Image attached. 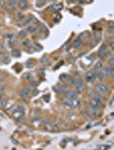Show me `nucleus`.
<instances>
[{
    "label": "nucleus",
    "mask_w": 114,
    "mask_h": 150,
    "mask_svg": "<svg viewBox=\"0 0 114 150\" xmlns=\"http://www.w3.org/2000/svg\"><path fill=\"white\" fill-rule=\"evenodd\" d=\"M64 98L70 100H74L77 99V94L75 93V91H66L64 94Z\"/></svg>",
    "instance_id": "obj_1"
},
{
    "label": "nucleus",
    "mask_w": 114,
    "mask_h": 150,
    "mask_svg": "<svg viewBox=\"0 0 114 150\" xmlns=\"http://www.w3.org/2000/svg\"><path fill=\"white\" fill-rule=\"evenodd\" d=\"M95 88L96 89L99 90L100 92H102V93H106V92L109 91V86L103 83V82H99V83L96 85Z\"/></svg>",
    "instance_id": "obj_2"
},
{
    "label": "nucleus",
    "mask_w": 114,
    "mask_h": 150,
    "mask_svg": "<svg viewBox=\"0 0 114 150\" xmlns=\"http://www.w3.org/2000/svg\"><path fill=\"white\" fill-rule=\"evenodd\" d=\"M94 79H95V72L93 71H89L87 73V75H86V80L88 83H92L94 81Z\"/></svg>",
    "instance_id": "obj_3"
},
{
    "label": "nucleus",
    "mask_w": 114,
    "mask_h": 150,
    "mask_svg": "<svg viewBox=\"0 0 114 150\" xmlns=\"http://www.w3.org/2000/svg\"><path fill=\"white\" fill-rule=\"evenodd\" d=\"M104 70H105V73H106V76H108V77L114 76V67L113 66L106 67Z\"/></svg>",
    "instance_id": "obj_4"
},
{
    "label": "nucleus",
    "mask_w": 114,
    "mask_h": 150,
    "mask_svg": "<svg viewBox=\"0 0 114 150\" xmlns=\"http://www.w3.org/2000/svg\"><path fill=\"white\" fill-rule=\"evenodd\" d=\"M88 111H89V112H90V114H91L92 116H94V117H97L100 112L99 107H95V106H90Z\"/></svg>",
    "instance_id": "obj_5"
},
{
    "label": "nucleus",
    "mask_w": 114,
    "mask_h": 150,
    "mask_svg": "<svg viewBox=\"0 0 114 150\" xmlns=\"http://www.w3.org/2000/svg\"><path fill=\"white\" fill-rule=\"evenodd\" d=\"M20 96H21L22 98H27L29 96V94H30V90H29L28 88H23L21 89V91H20Z\"/></svg>",
    "instance_id": "obj_6"
},
{
    "label": "nucleus",
    "mask_w": 114,
    "mask_h": 150,
    "mask_svg": "<svg viewBox=\"0 0 114 150\" xmlns=\"http://www.w3.org/2000/svg\"><path fill=\"white\" fill-rule=\"evenodd\" d=\"M95 76L97 77L98 79L100 80V81H103L105 78H106V73H105V70L103 69L99 70L95 73Z\"/></svg>",
    "instance_id": "obj_7"
},
{
    "label": "nucleus",
    "mask_w": 114,
    "mask_h": 150,
    "mask_svg": "<svg viewBox=\"0 0 114 150\" xmlns=\"http://www.w3.org/2000/svg\"><path fill=\"white\" fill-rule=\"evenodd\" d=\"M24 116V112H20V111H16L14 113V118L16 120H21Z\"/></svg>",
    "instance_id": "obj_8"
},
{
    "label": "nucleus",
    "mask_w": 114,
    "mask_h": 150,
    "mask_svg": "<svg viewBox=\"0 0 114 150\" xmlns=\"http://www.w3.org/2000/svg\"><path fill=\"white\" fill-rule=\"evenodd\" d=\"M101 105V101H100V100H96V99H92L91 100H90V106H95V107H99V106Z\"/></svg>",
    "instance_id": "obj_9"
},
{
    "label": "nucleus",
    "mask_w": 114,
    "mask_h": 150,
    "mask_svg": "<svg viewBox=\"0 0 114 150\" xmlns=\"http://www.w3.org/2000/svg\"><path fill=\"white\" fill-rule=\"evenodd\" d=\"M75 86L76 88H84V82L82 81V80L77 79L75 82Z\"/></svg>",
    "instance_id": "obj_10"
},
{
    "label": "nucleus",
    "mask_w": 114,
    "mask_h": 150,
    "mask_svg": "<svg viewBox=\"0 0 114 150\" xmlns=\"http://www.w3.org/2000/svg\"><path fill=\"white\" fill-rule=\"evenodd\" d=\"M81 105V101L78 100V99H76V100H72V104H71V108H77L79 106Z\"/></svg>",
    "instance_id": "obj_11"
},
{
    "label": "nucleus",
    "mask_w": 114,
    "mask_h": 150,
    "mask_svg": "<svg viewBox=\"0 0 114 150\" xmlns=\"http://www.w3.org/2000/svg\"><path fill=\"white\" fill-rule=\"evenodd\" d=\"M36 30H37V27L35 26H29L26 28V31L27 32V33H33Z\"/></svg>",
    "instance_id": "obj_12"
},
{
    "label": "nucleus",
    "mask_w": 114,
    "mask_h": 150,
    "mask_svg": "<svg viewBox=\"0 0 114 150\" xmlns=\"http://www.w3.org/2000/svg\"><path fill=\"white\" fill-rule=\"evenodd\" d=\"M94 95V99H96V100H100V101H103L104 99H105V97H104V95L102 94H100V93H97V94H93Z\"/></svg>",
    "instance_id": "obj_13"
},
{
    "label": "nucleus",
    "mask_w": 114,
    "mask_h": 150,
    "mask_svg": "<svg viewBox=\"0 0 114 150\" xmlns=\"http://www.w3.org/2000/svg\"><path fill=\"white\" fill-rule=\"evenodd\" d=\"M62 103L64 105V106H69V107H71V104H72V100H67V99L64 98V99L62 100Z\"/></svg>",
    "instance_id": "obj_14"
},
{
    "label": "nucleus",
    "mask_w": 114,
    "mask_h": 150,
    "mask_svg": "<svg viewBox=\"0 0 114 150\" xmlns=\"http://www.w3.org/2000/svg\"><path fill=\"white\" fill-rule=\"evenodd\" d=\"M108 53H109V52L106 51V50H105V51H103V52H101L99 53V57H100V59H106V57L108 56Z\"/></svg>",
    "instance_id": "obj_15"
},
{
    "label": "nucleus",
    "mask_w": 114,
    "mask_h": 150,
    "mask_svg": "<svg viewBox=\"0 0 114 150\" xmlns=\"http://www.w3.org/2000/svg\"><path fill=\"white\" fill-rule=\"evenodd\" d=\"M73 46L75 48H79L80 46H81V39H77L75 41L73 42Z\"/></svg>",
    "instance_id": "obj_16"
},
{
    "label": "nucleus",
    "mask_w": 114,
    "mask_h": 150,
    "mask_svg": "<svg viewBox=\"0 0 114 150\" xmlns=\"http://www.w3.org/2000/svg\"><path fill=\"white\" fill-rule=\"evenodd\" d=\"M40 61H41L43 64H49V63L51 62V58L49 56H44L43 58L40 59Z\"/></svg>",
    "instance_id": "obj_17"
},
{
    "label": "nucleus",
    "mask_w": 114,
    "mask_h": 150,
    "mask_svg": "<svg viewBox=\"0 0 114 150\" xmlns=\"http://www.w3.org/2000/svg\"><path fill=\"white\" fill-rule=\"evenodd\" d=\"M17 4H18L19 5V8H21V9H25L26 7H27V1H24V0L19 1Z\"/></svg>",
    "instance_id": "obj_18"
},
{
    "label": "nucleus",
    "mask_w": 114,
    "mask_h": 150,
    "mask_svg": "<svg viewBox=\"0 0 114 150\" xmlns=\"http://www.w3.org/2000/svg\"><path fill=\"white\" fill-rule=\"evenodd\" d=\"M93 37H94V40H95L96 41L99 42L101 40V33H99V32H96V33H94V34H93Z\"/></svg>",
    "instance_id": "obj_19"
},
{
    "label": "nucleus",
    "mask_w": 114,
    "mask_h": 150,
    "mask_svg": "<svg viewBox=\"0 0 114 150\" xmlns=\"http://www.w3.org/2000/svg\"><path fill=\"white\" fill-rule=\"evenodd\" d=\"M18 35L20 36V37H22V38H24V37H26V36L27 35V32L26 31V29H23V30H22V31L19 32Z\"/></svg>",
    "instance_id": "obj_20"
},
{
    "label": "nucleus",
    "mask_w": 114,
    "mask_h": 150,
    "mask_svg": "<svg viewBox=\"0 0 114 150\" xmlns=\"http://www.w3.org/2000/svg\"><path fill=\"white\" fill-rule=\"evenodd\" d=\"M103 63H102V61H98L97 64H95V68L99 70H101L102 68H103Z\"/></svg>",
    "instance_id": "obj_21"
},
{
    "label": "nucleus",
    "mask_w": 114,
    "mask_h": 150,
    "mask_svg": "<svg viewBox=\"0 0 114 150\" xmlns=\"http://www.w3.org/2000/svg\"><path fill=\"white\" fill-rule=\"evenodd\" d=\"M33 48L35 51H37V52H39V51H41L42 50V46H40V45L37 44V43H35V44L33 45Z\"/></svg>",
    "instance_id": "obj_22"
},
{
    "label": "nucleus",
    "mask_w": 114,
    "mask_h": 150,
    "mask_svg": "<svg viewBox=\"0 0 114 150\" xmlns=\"http://www.w3.org/2000/svg\"><path fill=\"white\" fill-rule=\"evenodd\" d=\"M7 105V100H5V99H2V100H0V107L1 108H4V107H5Z\"/></svg>",
    "instance_id": "obj_23"
},
{
    "label": "nucleus",
    "mask_w": 114,
    "mask_h": 150,
    "mask_svg": "<svg viewBox=\"0 0 114 150\" xmlns=\"http://www.w3.org/2000/svg\"><path fill=\"white\" fill-rule=\"evenodd\" d=\"M11 55L15 58H17V57L20 56V52L18 50H12L11 51Z\"/></svg>",
    "instance_id": "obj_24"
},
{
    "label": "nucleus",
    "mask_w": 114,
    "mask_h": 150,
    "mask_svg": "<svg viewBox=\"0 0 114 150\" xmlns=\"http://www.w3.org/2000/svg\"><path fill=\"white\" fill-rule=\"evenodd\" d=\"M25 65H26V67H27V68H33V65H34V64H33V63L32 62L31 60H28V61H27V62H26Z\"/></svg>",
    "instance_id": "obj_25"
},
{
    "label": "nucleus",
    "mask_w": 114,
    "mask_h": 150,
    "mask_svg": "<svg viewBox=\"0 0 114 150\" xmlns=\"http://www.w3.org/2000/svg\"><path fill=\"white\" fill-rule=\"evenodd\" d=\"M16 17H17V20H18V21H22V20L24 19V15H23L22 12H18L16 14Z\"/></svg>",
    "instance_id": "obj_26"
},
{
    "label": "nucleus",
    "mask_w": 114,
    "mask_h": 150,
    "mask_svg": "<svg viewBox=\"0 0 114 150\" xmlns=\"http://www.w3.org/2000/svg\"><path fill=\"white\" fill-rule=\"evenodd\" d=\"M108 33H110V34H112L114 32V27L113 26H110V27H107V29H106Z\"/></svg>",
    "instance_id": "obj_27"
},
{
    "label": "nucleus",
    "mask_w": 114,
    "mask_h": 150,
    "mask_svg": "<svg viewBox=\"0 0 114 150\" xmlns=\"http://www.w3.org/2000/svg\"><path fill=\"white\" fill-rule=\"evenodd\" d=\"M108 64H110V66H113L114 65V57L113 56H112L109 59V60H108Z\"/></svg>",
    "instance_id": "obj_28"
},
{
    "label": "nucleus",
    "mask_w": 114,
    "mask_h": 150,
    "mask_svg": "<svg viewBox=\"0 0 114 150\" xmlns=\"http://www.w3.org/2000/svg\"><path fill=\"white\" fill-rule=\"evenodd\" d=\"M36 4H37V7H42L43 5L46 4V2L45 1H37Z\"/></svg>",
    "instance_id": "obj_29"
},
{
    "label": "nucleus",
    "mask_w": 114,
    "mask_h": 150,
    "mask_svg": "<svg viewBox=\"0 0 114 150\" xmlns=\"http://www.w3.org/2000/svg\"><path fill=\"white\" fill-rule=\"evenodd\" d=\"M16 4H17L16 1H10V5H11V6H12L13 8H14V7L16 6Z\"/></svg>",
    "instance_id": "obj_30"
},
{
    "label": "nucleus",
    "mask_w": 114,
    "mask_h": 150,
    "mask_svg": "<svg viewBox=\"0 0 114 150\" xmlns=\"http://www.w3.org/2000/svg\"><path fill=\"white\" fill-rule=\"evenodd\" d=\"M4 90V86L3 85L2 81H0V94H2Z\"/></svg>",
    "instance_id": "obj_31"
},
{
    "label": "nucleus",
    "mask_w": 114,
    "mask_h": 150,
    "mask_svg": "<svg viewBox=\"0 0 114 150\" xmlns=\"http://www.w3.org/2000/svg\"><path fill=\"white\" fill-rule=\"evenodd\" d=\"M23 45H24V46H28L29 45H30V40H24V41H23Z\"/></svg>",
    "instance_id": "obj_32"
},
{
    "label": "nucleus",
    "mask_w": 114,
    "mask_h": 150,
    "mask_svg": "<svg viewBox=\"0 0 114 150\" xmlns=\"http://www.w3.org/2000/svg\"><path fill=\"white\" fill-rule=\"evenodd\" d=\"M106 50V47H105V45H101V46L100 47V49H99V53L101 52H103V51Z\"/></svg>",
    "instance_id": "obj_33"
},
{
    "label": "nucleus",
    "mask_w": 114,
    "mask_h": 150,
    "mask_svg": "<svg viewBox=\"0 0 114 150\" xmlns=\"http://www.w3.org/2000/svg\"><path fill=\"white\" fill-rule=\"evenodd\" d=\"M110 47H111V49H113L114 48V40H112L110 41Z\"/></svg>",
    "instance_id": "obj_34"
},
{
    "label": "nucleus",
    "mask_w": 114,
    "mask_h": 150,
    "mask_svg": "<svg viewBox=\"0 0 114 150\" xmlns=\"http://www.w3.org/2000/svg\"><path fill=\"white\" fill-rule=\"evenodd\" d=\"M24 78L29 80V79H31L32 76H31V75H30V74H26V75H24Z\"/></svg>",
    "instance_id": "obj_35"
},
{
    "label": "nucleus",
    "mask_w": 114,
    "mask_h": 150,
    "mask_svg": "<svg viewBox=\"0 0 114 150\" xmlns=\"http://www.w3.org/2000/svg\"><path fill=\"white\" fill-rule=\"evenodd\" d=\"M5 4V2L4 1H0V7H3Z\"/></svg>",
    "instance_id": "obj_36"
},
{
    "label": "nucleus",
    "mask_w": 114,
    "mask_h": 150,
    "mask_svg": "<svg viewBox=\"0 0 114 150\" xmlns=\"http://www.w3.org/2000/svg\"><path fill=\"white\" fill-rule=\"evenodd\" d=\"M3 49H4V45L0 43V52H1V51H2Z\"/></svg>",
    "instance_id": "obj_37"
},
{
    "label": "nucleus",
    "mask_w": 114,
    "mask_h": 150,
    "mask_svg": "<svg viewBox=\"0 0 114 150\" xmlns=\"http://www.w3.org/2000/svg\"><path fill=\"white\" fill-rule=\"evenodd\" d=\"M12 142H14L13 144H15V145H17V144H18V142H16V140H14V139H12Z\"/></svg>",
    "instance_id": "obj_38"
},
{
    "label": "nucleus",
    "mask_w": 114,
    "mask_h": 150,
    "mask_svg": "<svg viewBox=\"0 0 114 150\" xmlns=\"http://www.w3.org/2000/svg\"><path fill=\"white\" fill-rule=\"evenodd\" d=\"M2 99H3V93L2 94H0V100H2Z\"/></svg>",
    "instance_id": "obj_39"
},
{
    "label": "nucleus",
    "mask_w": 114,
    "mask_h": 150,
    "mask_svg": "<svg viewBox=\"0 0 114 150\" xmlns=\"http://www.w3.org/2000/svg\"><path fill=\"white\" fill-rule=\"evenodd\" d=\"M1 55H2V53H1V52H0V56H1Z\"/></svg>",
    "instance_id": "obj_40"
}]
</instances>
